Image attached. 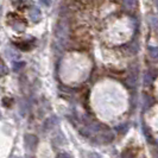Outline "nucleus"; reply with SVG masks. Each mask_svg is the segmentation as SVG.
<instances>
[{"instance_id":"obj_1","label":"nucleus","mask_w":158,"mask_h":158,"mask_svg":"<svg viewBox=\"0 0 158 158\" xmlns=\"http://www.w3.org/2000/svg\"><path fill=\"white\" fill-rule=\"evenodd\" d=\"M24 140H25V146H26L29 150H33V149L37 146V144H38L37 137L33 135H26L25 138H24Z\"/></svg>"},{"instance_id":"obj_2","label":"nucleus","mask_w":158,"mask_h":158,"mask_svg":"<svg viewBox=\"0 0 158 158\" xmlns=\"http://www.w3.org/2000/svg\"><path fill=\"white\" fill-rule=\"evenodd\" d=\"M114 139V135L112 132H103L98 137V140L100 143H111Z\"/></svg>"},{"instance_id":"obj_3","label":"nucleus","mask_w":158,"mask_h":158,"mask_svg":"<svg viewBox=\"0 0 158 158\" xmlns=\"http://www.w3.org/2000/svg\"><path fill=\"white\" fill-rule=\"evenodd\" d=\"M29 17L31 18L32 22H38L42 17V13H40V10L37 7H32L29 12Z\"/></svg>"},{"instance_id":"obj_4","label":"nucleus","mask_w":158,"mask_h":158,"mask_svg":"<svg viewBox=\"0 0 158 158\" xmlns=\"http://www.w3.org/2000/svg\"><path fill=\"white\" fill-rule=\"evenodd\" d=\"M56 121H57V119H56L55 117H51V118L47 119V121L44 123L43 130H44V131H49V130H51L52 127L55 126Z\"/></svg>"},{"instance_id":"obj_5","label":"nucleus","mask_w":158,"mask_h":158,"mask_svg":"<svg viewBox=\"0 0 158 158\" xmlns=\"http://www.w3.org/2000/svg\"><path fill=\"white\" fill-rule=\"evenodd\" d=\"M123 5L127 10H135L137 7V0H123Z\"/></svg>"},{"instance_id":"obj_6","label":"nucleus","mask_w":158,"mask_h":158,"mask_svg":"<svg viewBox=\"0 0 158 158\" xmlns=\"http://www.w3.org/2000/svg\"><path fill=\"white\" fill-rule=\"evenodd\" d=\"M126 82H127V85H128V86H135V85H137V75H135V74H131V75H128Z\"/></svg>"},{"instance_id":"obj_7","label":"nucleus","mask_w":158,"mask_h":158,"mask_svg":"<svg viewBox=\"0 0 158 158\" xmlns=\"http://www.w3.org/2000/svg\"><path fill=\"white\" fill-rule=\"evenodd\" d=\"M149 55L152 60H158V48L151 47L149 49Z\"/></svg>"},{"instance_id":"obj_8","label":"nucleus","mask_w":158,"mask_h":158,"mask_svg":"<svg viewBox=\"0 0 158 158\" xmlns=\"http://www.w3.org/2000/svg\"><path fill=\"white\" fill-rule=\"evenodd\" d=\"M121 158H133V155L130 150H126L123 155H121Z\"/></svg>"},{"instance_id":"obj_9","label":"nucleus","mask_w":158,"mask_h":158,"mask_svg":"<svg viewBox=\"0 0 158 158\" xmlns=\"http://www.w3.org/2000/svg\"><path fill=\"white\" fill-rule=\"evenodd\" d=\"M151 81H152V77H151V75H150V74H146V75H145V80H144L145 85H150Z\"/></svg>"},{"instance_id":"obj_10","label":"nucleus","mask_w":158,"mask_h":158,"mask_svg":"<svg viewBox=\"0 0 158 158\" xmlns=\"http://www.w3.org/2000/svg\"><path fill=\"white\" fill-rule=\"evenodd\" d=\"M150 23L155 26V27H158V19L156 18V17H152L150 19Z\"/></svg>"},{"instance_id":"obj_11","label":"nucleus","mask_w":158,"mask_h":158,"mask_svg":"<svg viewBox=\"0 0 158 158\" xmlns=\"http://www.w3.org/2000/svg\"><path fill=\"white\" fill-rule=\"evenodd\" d=\"M6 73H7V69H6V65L4 62H1V75L4 76V75H6Z\"/></svg>"},{"instance_id":"obj_12","label":"nucleus","mask_w":158,"mask_h":158,"mask_svg":"<svg viewBox=\"0 0 158 158\" xmlns=\"http://www.w3.org/2000/svg\"><path fill=\"white\" fill-rule=\"evenodd\" d=\"M57 158H70V156L68 153H58L57 155Z\"/></svg>"}]
</instances>
